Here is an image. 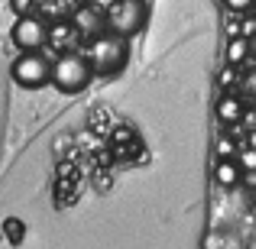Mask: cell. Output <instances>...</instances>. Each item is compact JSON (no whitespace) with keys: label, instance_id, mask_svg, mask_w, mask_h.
I'll use <instances>...</instances> for the list:
<instances>
[{"label":"cell","instance_id":"obj_17","mask_svg":"<svg viewBox=\"0 0 256 249\" xmlns=\"http://www.w3.org/2000/svg\"><path fill=\"white\" fill-rule=\"evenodd\" d=\"M256 32V19H244V36H253Z\"/></svg>","mask_w":256,"mask_h":249},{"label":"cell","instance_id":"obj_1","mask_svg":"<svg viewBox=\"0 0 256 249\" xmlns=\"http://www.w3.org/2000/svg\"><path fill=\"white\" fill-rule=\"evenodd\" d=\"M94 78V65L91 58L82 55V52H58V58H52V84L58 87L62 94H78L91 84Z\"/></svg>","mask_w":256,"mask_h":249},{"label":"cell","instance_id":"obj_9","mask_svg":"<svg viewBox=\"0 0 256 249\" xmlns=\"http://www.w3.org/2000/svg\"><path fill=\"white\" fill-rule=\"evenodd\" d=\"M218 117H220V123H237V120L244 117V104H240V97H234V94L220 97V104H218Z\"/></svg>","mask_w":256,"mask_h":249},{"label":"cell","instance_id":"obj_3","mask_svg":"<svg viewBox=\"0 0 256 249\" xmlns=\"http://www.w3.org/2000/svg\"><path fill=\"white\" fill-rule=\"evenodd\" d=\"M10 78L26 91H36V87L52 84V62L42 55V49L32 52H20L10 65Z\"/></svg>","mask_w":256,"mask_h":249},{"label":"cell","instance_id":"obj_16","mask_svg":"<svg viewBox=\"0 0 256 249\" xmlns=\"http://www.w3.org/2000/svg\"><path fill=\"white\" fill-rule=\"evenodd\" d=\"M10 3H13V10H16V13H30L32 0H10Z\"/></svg>","mask_w":256,"mask_h":249},{"label":"cell","instance_id":"obj_7","mask_svg":"<svg viewBox=\"0 0 256 249\" xmlns=\"http://www.w3.org/2000/svg\"><path fill=\"white\" fill-rule=\"evenodd\" d=\"M253 55V49H250V36H244V32H237V36H230V42H227V52H224V58H227V65H244L246 58Z\"/></svg>","mask_w":256,"mask_h":249},{"label":"cell","instance_id":"obj_15","mask_svg":"<svg viewBox=\"0 0 256 249\" xmlns=\"http://www.w3.org/2000/svg\"><path fill=\"white\" fill-rule=\"evenodd\" d=\"M244 91H246V94H250V97L256 100V71H253L250 78H244Z\"/></svg>","mask_w":256,"mask_h":249},{"label":"cell","instance_id":"obj_4","mask_svg":"<svg viewBox=\"0 0 256 249\" xmlns=\"http://www.w3.org/2000/svg\"><path fill=\"white\" fill-rule=\"evenodd\" d=\"M107 29L117 32V36H136L146 26V3L143 0H114L107 6Z\"/></svg>","mask_w":256,"mask_h":249},{"label":"cell","instance_id":"obj_14","mask_svg":"<svg viewBox=\"0 0 256 249\" xmlns=\"http://www.w3.org/2000/svg\"><path fill=\"white\" fill-rule=\"evenodd\" d=\"M234 81H237V65H227V68L224 71H220V84H234Z\"/></svg>","mask_w":256,"mask_h":249},{"label":"cell","instance_id":"obj_12","mask_svg":"<svg viewBox=\"0 0 256 249\" xmlns=\"http://www.w3.org/2000/svg\"><path fill=\"white\" fill-rule=\"evenodd\" d=\"M237 162H240L244 172H256V149L253 146H244V149L237 152Z\"/></svg>","mask_w":256,"mask_h":249},{"label":"cell","instance_id":"obj_5","mask_svg":"<svg viewBox=\"0 0 256 249\" xmlns=\"http://www.w3.org/2000/svg\"><path fill=\"white\" fill-rule=\"evenodd\" d=\"M10 39L20 52H32V49H46L49 45V26L42 23L39 16L32 13H20L16 23L10 29Z\"/></svg>","mask_w":256,"mask_h":249},{"label":"cell","instance_id":"obj_10","mask_svg":"<svg viewBox=\"0 0 256 249\" xmlns=\"http://www.w3.org/2000/svg\"><path fill=\"white\" fill-rule=\"evenodd\" d=\"M75 36H78L75 26H56V29H49V42L62 45V52L68 49V42H75Z\"/></svg>","mask_w":256,"mask_h":249},{"label":"cell","instance_id":"obj_8","mask_svg":"<svg viewBox=\"0 0 256 249\" xmlns=\"http://www.w3.org/2000/svg\"><path fill=\"white\" fill-rule=\"evenodd\" d=\"M214 178H218V185L224 188H234L240 185V178H244V168H240L237 159H218V168H214Z\"/></svg>","mask_w":256,"mask_h":249},{"label":"cell","instance_id":"obj_2","mask_svg":"<svg viewBox=\"0 0 256 249\" xmlns=\"http://www.w3.org/2000/svg\"><path fill=\"white\" fill-rule=\"evenodd\" d=\"M88 58H91V65H94V75H117V71H124L126 62H130L126 36H117V32H100V36H94L91 49H88Z\"/></svg>","mask_w":256,"mask_h":249},{"label":"cell","instance_id":"obj_6","mask_svg":"<svg viewBox=\"0 0 256 249\" xmlns=\"http://www.w3.org/2000/svg\"><path fill=\"white\" fill-rule=\"evenodd\" d=\"M72 26L78 29V36L94 39V36H100V32H104V26H107V13L100 10V6H78L75 16H72Z\"/></svg>","mask_w":256,"mask_h":249},{"label":"cell","instance_id":"obj_11","mask_svg":"<svg viewBox=\"0 0 256 249\" xmlns=\"http://www.w3.org/2000/svg\"><path fill=\"white\" fill-rule=\"evenodd\" d=\"M214 149H218V159H237V152H240V146L234 143V139H227V136H220L218 139V146H214Z\"/></svg>","mask_w":256,"mask_h":249},{"label":"cell","instance_id":"obj_18","mask_svg":"<svg viewBox=\"0 0 256 249\" xmlns=\"http://www.w3.org/2000/svg\"><path fill=\"white\" fill-rule=\"evenodd\" d=\"M246 146H253V149H256V126H253L250 133H246Z\"/></svg>","mask_w":256,"mask_h":249},{"label":"cell","instance_id":"obj_19","mask_svg":"<svg viewBox=\"0 0 256 249\" xmlns=\"http://www.w3.org/2000/svg\"><path fill=\"white\" fill-rule=\"evenodd\" d=\"M250 49H253V55H256V32H253V39H250Z\"/></svg>","mask_w":256,"mask_h":249},{"label":"cell","instance_id":"obj_13","mask_svg":"<svg viewBox=\"0 0 256 249\" xmlns=\"http://www.w3.org/2000/svg\"><path fill=\"white\" fill-rule=\"evenodd\" d=\"M227 3V10L230 13H246V10H253V0H224Z\"/></svg>","mask_w":256,"mask_h":249}]
</instances>
